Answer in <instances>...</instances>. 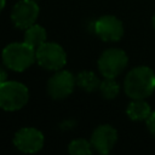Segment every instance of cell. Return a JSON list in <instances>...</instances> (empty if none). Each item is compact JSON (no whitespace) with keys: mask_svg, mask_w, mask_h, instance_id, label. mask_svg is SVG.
<instances>
[{"mask_svg":"<svg viewBox=\"0 0 155 155\" xmlns=\"http://www.w3.org/2000/svg\"><path fill=\"white\" fill-rule=\"evenodd\" d=\"M15 147L27 154L38 153L44 145V136L42 133L34 127H24L21 128L13 138Z\"/></svg>","mask_w":155,"mask_h":155,"instance_id":"cell-7","label":"cell"},{"mask_svg":"<svg viewBox=\"0 0 155 155\" xmlns=\"http://www.w3.org/2000/svg\"><path fill=\"white\" fill-rule=\"evenodd\" d=\"M127 54L119 48H109L98 59L99 71L104 78H116L127 65Z\"/></svg>","mask_w":155,"mask_h":155,"instance_id":"cell-5","label":"cell"},{"mask_svg":"<svg viewBox=\"0 0 155 155\" xmlns=\"http://www.w3.org/2000/svg\"><path fill=\"white\" fill-rule=\"evenodd\" d=\"M5 5H6V2H5V0H0V12L4 10V7H5Z\"/></svg>","mask_w":155,"mask_h":155,"instance_id":"cell-18","label":"cell"},{"mask_svg":"<svg viewBox=\"0 0 155 155\" xmlns=\"http://www.w3.org/2000/svg\"><path fill=\"white\" fill-rule=\"evenodd\" d=\"M155 90V74L148 67L133 68L125 79V92L132 99H144Z\"/></svg>","mask_w":155,"mask_h":155,"instance_id":"cell-1","label":"cell"},{"mask_svg":"<svg viewBox=\"0 0 155 155\" xmlns=\"http://www.w3.org/2000/svg\"><path fill=\"white\" fill-rule=\"evenodd\" d=\"M127 115L131 120H147L150 115V105L143 99H134L127 107Z\"/></svg>","mask_w":155,"mask_h":155,"instance_id":"cell-12","label":"cell"},{"mask_svg":"<svg viewBox=\"0 0 155 155\" xmlns=\"http://www.w3.org/2000/svg\"><path fill=\"white\" fill-rule=\"evenodd\" d=\"M39 65L48 70H59L67 63V54L63 47L56 42H45L36 48Z\"/></svg>","mask_w":155,"mask_h":155,"instance_id":"cell-4","label":"cell"},{"mask_svg":"<svg viewBox=\"0 0 155 155\" xmlns=\"http://www.w3.org/2000/svg\"><path fill=\"white\" fill-rule=\"evenodd\" d=\"M75 84H76V79L74 78V75L67 70H62L54 74L48 80L47 91L52 98L63 99L73 92Z\"/></svg>","mask_w":155,"mask_h":155,"instance_id":"cell-8","label":"cell"},{"mask_svg":"<svg viewBox=\"0 0 155 155\" xmlns=\"http://www.w3.org/2000/svg\"><path fill=\"white\" fill-rule=\"evenodd\" d=\"M99 90L102 92V94L108 98V99H113L115 98L117 94H119V91H120V87H119V84L111 79V78H105V80H103L99 85Z\"/></svg>","mask_w":155,"mask_h":155,"instance_id":"cell-14","label":"cell"},{"mask_svg":"<svg viewBox=\"0 0 155 155\" xmlns=\"http://www.w3.org/2000/svg\"><path fill=\"white\" fill-rule=\"evenodd\" d=\"M153 25H154V28H155V15H154V17H153Z\"/></svg>","mask_w":155,"mask_h":155,"instance_id":"cell-19","label":"cell"},{"mask_svg":"<svg viewBox=\"0 0 155 155\" xmlns=\"http://www.w3.org/2000/svg\"><path fill=\"white\" fill-rule=\"evenodd\" d=\"M117 132L110 125H102L97 127L91 137L92 147L101 154H108L115 145Z\"/></svg>","mask_w":155,"mask_h":155,"instance_id":"cell-10","label":"cell"},{"mask_svg":"<svg viewBox=\"0 0 155 155\" xmlns=\"http://www.w3.org/2000/svg\"><path fill=\"white\" fill-rule=\"evenodd\" d=\"M94 31L104 41H117L124 35V25L114 16H103L94 23Z\"/></svg>","mask_w":155,"mask_h":155,"instance_id":"cell-9","label":"cell"},{"mask_svg":"<svg viewBox=\"0 0 155 155\" xmlns=\"http://www.w3.org/2000/svg\"><path fill=\"white\" fill-rule=\"evenodd\" d=\"M68 151L71 155H90L92 153V144L86 139H75L69 144Z\"/></svg>","mask_w":155,"mask_h":155,"instance_id":"cell-15","label":"cell"},{"mask_svg":"<svg viewBox=\"0 0 155 155\" xmlns=\"http://www.w3.org/2000/svg\"><path fill=\"white\" fill-rule=\"evenodd\" d=\"M29 99L28 88L18 81H5L0 85V108L15 111L23 108Z\"/></svg>","mask_w":155,"mask_h":155,"instance_id":"cell-3","label":"cell"},{"mask_svg":"<svg viewBox=\"0 0 155 155\" xmlns=\"http://www.w3.org/2000/svg\"><path fill=\"white\" fill-rule=\"evenodd\" d=\"M39 11V5L35 0H21L13 6L11 19L17 28L27 29L35 23Z\"/></svg>","mask_w":155,"mask_h":155,"instance_id":"cell-6","label":"cell"},{"mask_svg":"<svg viewBox=\"0 0 155 155\" xmlns=\"http://www.w3.org/2000/svg\"><path fill=\"white\" fill-rule=\"evenodd\" d=\"M36 59V51L25 42H12L2 50L4 64L15 71H23Z\"/></svg>","mask_w":155,"mask_h":155,"instance_id":"cell-2","label":"cell"},{"mask_svg":"<svg viewBox=\"0 0 155 155\" xmlns=\"http://www.w3.org/2000/svg\"><path fill=\"white\" fill-rule=\"evenodd\" d=\"M147 126H148L149 131L155 136V111L151 113L149 115V117L147 119Z\"/></svg>","mask_w":155,"mask_h":155,"instance_id":"cell-16","label":"cell"},{"mask_svg":"<svg viewBox=\"0 0 155 155\" xmlns=\"http://www.w3.org/2000/svg\"><path fill=\"white\" fill-rule=\"evenodd\" d=\"M46 38L47 35H46L45 28L38 24L30 25L29 28L25 29V33H24V42L30 45L35 50L46 42Z\"/></svg>","mask_w":155,"mask_h":155,"instance_id":"cell-11","label":"cell"},{"mask_svg":"<svg viewBox=\"0 0 155 155\" xmlns=\"http://www.w3.org/2000/svg\"><path fill=\"white\" fill-rule=\"evenodd\" d=\"M6 79H7V74H6V71L0 67V85L4 84L5 81H7Z\"/></svg>","mask_w":155,"mask_h":155,"instance_id":"cell-17","label":"cell"},{"mask_svg":"<svg viewBox=\"0 0 155 155\" xmlns=\"http://www.w3.org/2000/svg\"><path fill=\"white\" fill-rule=\"evenodd\" d=\"M76 84L85 91L87 92H92L97 88H99V85H101V81L96 76L94 73L92 71H81L78 78H76Z\"/></svg>","mask_w":155,"mask_h":155,"instance_id":"cell-13","label":"cell"}]
</instances>
